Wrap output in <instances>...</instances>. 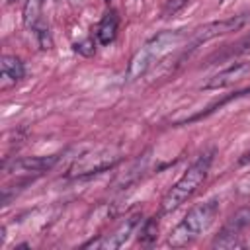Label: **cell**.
I'll return each instance as SVG.
<instances>
[{"label":"cell","mask_w":250,"mask_h":250,"mask_svg":"<svg viewBox=\"0 0 250 250\" xmlns=\"http://www.w3.org/2000/svg\"><path fill=\"white\" fill-rule=\"evenodd\" d=\"M182 37H184V33L180 29H176V31H160L152 39H148L133 55V59L127 66V80L133 82V80L141 78L154 62H158L164 55H168L182 41Z\"/></svg>","instance_id":"cell-1"},{"label":"cell","mask_w":250,"mask_h":250,"mask_svg":"<svg viewBox=\"0 0 250 250\" xmlns=\"http://www.w3.org/2000/svg\"><path fill=\"white\" fill-rule=\"evenodd\" d=\"M211 160H213V156H211V152H205V154H201L186 172H184V176L168 189V193L164 195V199H162V205H160V211L162 213H172L174 209H178L182 203H186L195 191H197V188L205 182V178H207V172H209V168H211Z\"/></svg>","instance_id":"cell-2"},{"label":"cell","mask_w":250,"mask_h":250,"mask_svg":"<svg viewBox=\"0 0 250 250\" xmlns=\"http://www.w3.org/2000/svg\"><path fill=\"white\" fill-rule=\"evenodd\" d=\"M217 213H219V199H209L205 203L195 205L184 217V221L170 232L168 244L170 246H176V248L189 244L193 238H197L201 232H205L213 225Z\"/></svg>","instance_id":"cell-3"},{"label":"cell","mask_w":250,"mask_h":250,"mask_svg":"<svg viewBox=\"0 0 250 250\" xmlns=\"http://www.w3.org/2000/svg\"><path fill=\"white\" fill-rule=\"evenodd\" d=\"M121 160V154L115 152L113 148H98L92 152L82 154L68 170V176L80 178V176H90V174H100L104 170H109Z\"/></svg>","instance_id":"cell-4"},{"label":"cell","mask_w":250,"mask_h":250,"mask_svg":"<svg viewBox=\"0 0 250 250\" xmlns=\"http://www.w3.org/2000/svg\"><path fill=\"white\" fill-rule=\"evenodd\" d=\"M246 23V18L244 16H232V18H227V20H219V21H209L201 27H197L193 33H191V39H189V45L191 47H197L209 39H215L219 35H227V33H232V31H238L242 25Z\"/></svg>","instance_id":"cell-5"},{"label":"cell","mask_w":250,"mask_h":250,"mask_svg":"<svg viewBox=\"0 0 250 250\" xmlns=\"http://www.w3.org/2000/svg\"><path fill=\"white\" fill-rule=\"evenodd\" d=\"M248 72H250V62H232L230 66H227V68L219 70L217 74H213V76L203 84V88H205V90H221V88L232 86V84H236L238 80H242Z\"/></svg>","instance_id":"cell-6"},{"label":"cell","mask_w":250,"mask_h":250,"mask_svg":"<svg viewBox=\"0 0 250 250\" xmlns=\"http://www.w3.org/2000/svg\"><path fill=\"white\" fill-rule=\"evenodd\" d=\"M59 162V154H49V156H23L16 158L12 166H6L8 172L16 174H41L51 170Z\"/></svg>","instance_id":"cell-7"},{"label":"cell","mask_w":250,"mask_h":250,"mask_svg":"<svg viewBox=\"0 0 250 250\" xmlns=\"http://www.w3.org/2000/svg\"><path fill=\"white\" fill-rule=\"evenodd\" d=\"M139 223H141V217H139V215L125 219L111 234H107V236L102 240L100 246H102V248H119V246H123V244L131 238V234H135Z\"/></svg>","instance_id":"cell-8"},{"label":"cell","mask_w":250,"mask_h":250,"mask_svg":"<svg viewBox=\"0 0 250 250\" xmlns=\"http://www.w3.org/2000/svg\"><path fill=\"white\" fill-rule=\"evenodd\" d=\"M0 72H2V90H6L8 86L20 82L25 76V66L20 57L4 55L0 59Z\"/></svg>","instance_id":"cell-9"},{"label":"cell","mask_w":250,"mask_h":250,"mask_svg":"<svg viewBox=\"0 0 250 250\" xmlns=\"http://www.w3.org/2000/svg\"><path fill=\"white\" fill-rule=\"evenodd\" d=\"M117 29H119V18L113 10L105 12L104 18L100 20L98 27H96V41L100 45H109L113 43V39L117 37Z\"/></svg>","instance_id":"cell-10"},{"label":"cell","mask_w":250,"mask_h":250,"mask_svg":"<svg viewBox=\"0 0 250 250\" xmlns=\"http://www.w3.org/2000/svg\"><path fill=\"white\" fill-rule=\"evenodd\" d=\"M250 227V205L238 209L236 213H232L229 217V221L225 223L223 230L221 232H227V234H238L242 229Z\"/></svg>","instance_id":"cell-11"},{"label":"cell","mask_w":250,"mask_h":250,"mask_svg":"<svg viewBox=\"0 0 250 250\" xmlns=\"http://www.w3.org/2000/svg\"><path fill=\"white\" fill-rule=\"evenodd\" d=\"M43 2H45V0H27V2H25V6H23L21 20H23V25H25L27 29H31V31L41 23Z\"/></svg>","instance_id":"cell-12"},{"label":"cell","mask_w":250,"mask_h":250,"mask_svg":"<svg viewBox=\"0 0 250 250\" xmlns=\"http://www.w3.org/2000/svg\"><path fill=\"white\" fill-rule=\"evenodd\" d=\"M156 236H158V221H156V217L146 219L145 223H141V229H139V240L141 242L150 244L152 240H156Z\"/></svg>","instance_id":"cell-13"},{"label":"cell","mask_w":250,"mask_h":250,"mask_svg":"<svg viewBox=\"0 0 250 250\" xmlns=\"http://www.w3.org/2000/svg\"><path fill=\"white\" fill-rule=\"evenodd\" d=\"M246 51H250V33H248L246 37H242L240 41L229 45L227 53H223L219 59H229V57H232V55H240V53H246Z\"/></svg>","instance_id":"cell-14"},{"label":"cell","mask_w":250,"mask_h":250,"mask_svg":"<svg viewBox=\"0 0 250 250\" xmlns=\"http://www.w3.org/2000/svg\"><path fill=\"white\" fill-rule=\"evenodd\" d=\"M33 33H35V37H37V45H39V49L47 51V49H51V47H53L49 27H45V25H41V23H39V25L33 29Z\"/></svg>","instance_id":"cell-15"},{"label":"cell","mask_w":250,"mask_h":250,"mask_svg":"<svg viewBox=\"0 0 250 250\" xmlns=\"http://www.w3.org/2000/svg\"><path fill=\"white\" fill-rule=\"evenodd\" d=\"M74 51H76L78 55L92 57V55L96 53V41H94L92 37H88V39H84V41H78V43H74Z\"/></svg>","instance_id":"cell-16"},{"label":"cell","mask_w":250,"mask_h":250,"mask_svg":"<svg viewBox=\"0 0 250 250\" xmlns=\"http://www.w3.org/2000/svg\"><path fill=\"white\" fill-rule=\"evenodd\" d=\"M188 2H189V0H168V2H166V6H164V18H168V16L176 14V12H178V10H182Z\"/></svg>","instance_id":"cell-17"},{"label":"cell","mask_w":250,"mask_h":250,"mask_svg":"<svg viewBox=\"0 0 250 250\" xmlns=\"http://www.w3.org/2000/svg\"><path fill=\"white\" fill-rule=\"evenodd\" d=\"M6 2H8V4H12V2H16V0H6Z\"/></svg>","instance_id":"cell-18"},{"label":"cell","mask_w":250,"mask_h":250,"mask_svg":"<svg viewBox=\"0 0 250 250\" xmlns=\"http://www.w3.org/2000/svg\"><path fill=\"white\" fill-rule=\"evenodd\" d=\"M53 2H59V0H53Z\"/></svg>","instance_id":"cell-19"},{"label":"cell","mask_w":250,"mask_h":250,"mask_svg":"<svg viewBox=\"0 0 250 250\" xmlns=\"http://www.w3.org/2000/svg\"><path fill=\"white\" fill-rule=\"evenodd\" d=\"M107 2H109V0H107Z\"/></svg>","instance_id":"cell-20"}]
</instances>
